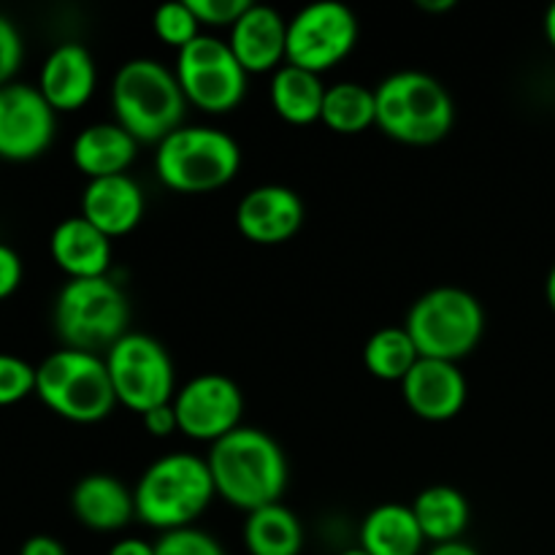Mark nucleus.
Here are the masks:
<instances>
[{"label":"nucleus","instance_id":"nucleus-1","mask_svg":"<svg viewBox=\"0 0 555 555\" xmlns=\"http://www.w3.org/2000/svg\"><path fill=\"white\" fill-rule=\"evenodd\" d=\"M215 491L231 507L255 513L282 499L287 488V459L280 442L260 428L238 426L206 455Z\"/></svg>","mask_w":555,"mask_h":555},{"label":"nucleus","instance_id":"nucleus-2","mask_svg":"<svg viewBox=\"0 0 555 555\" xmlns=\"http://www.w3.org/2000/svg\"><path fill=\"white\" fill-rule=\"evenodd\" d=\"M215 496V480L206 459L193 453H168L152 461L135 482V518L163 534L190 529Z\"/></svg>","mask_w":555,"mask_h":555},{"label":"nucleus","instance_id":"nucleus-3","mask_svg":"<svg viewBox=\"0 0 555 555\" xmlns=\"http://www.w3.org/2000/svg\"><path fill=\"white\" fill-rule=\"evenodd\" d=\"M112 106L117 122L139 144H160L182 128L188 98L168 65L152 57H135L119 65L114 74Z\"/></svg>","mask_w":555,"mask_h":555},{"label":"nucleus","instance_id":"nucleus-4","mask_svg":"<svg viewBox=\"0 0 555 555\" xmlns=\"http://www.w3.org/2000/svg\"><path fill=\"white\" fill-rule=\"evenodd\" d=\"M377 128L410 146H428L453 130L455 106L439 79L423 70H399L379 81Z\"/></svg>","mask_w":555,"mask_h":555},{"label":"nucleus","instance_id":"nucleus-5","mask_svg":"<svg viewBox=\"0 0 555 555\" xmlns=\"http://www.w3.org/2000/svg\"><path fill=\"white\" fill-rule=\"evenodd\" d=\"M36 396L49 412L70 423L106 421L117 406L103 356L60 347L36 366Z\"/></svg>","mask_w":555,"mask_h":555},{"label":"nucleus","instance_id":"nucleus-6","mask_svg":"<svg viewBox=\"0 0 555 555\" xmlns=\"http://www.w3.org/2000/svg\"><path fill=\"white\" fill-rule=\"evenodd\" d=\"M242 168V146L225 130L182 125L157 144L155 173L177 193H211L231 182Z\"/></svg>","mask_w":555,"mask_h":555},{"label":"nucleus","instance_id":"nucleus-7","mask_svg":"<svg viewBox=\"0 0 555 555\" xmlns=\"http://www.w3.org/2000/svg\"><path fill=\"white\" fill-rule=\"evenodd\" d=\"M130 304L108 276L68 280L54 301V331L70 350L106 356L128 331Z\"/></svg>","mask_w":555,"mask_h":555},{"label":"nucleus","instance_id":"nucleus-8","mask_svg":"<svg viewBox=\"0 0 555 555\" xmlns=\"http://www.w3.org/2000/svg\"><path fill=\"white\" fill-rule=\"evenodd\" d=\"M421 358L459 363L469 356L486 331L482 304L464 287H434L410 307L404 323Z\"/></svg>","mask_w":555,"mask_h":555},{"label":"nucleus","instance_id":"nucleus-9","mask_svg":"<svg viewBox=\"0 0 555 555\" xmlns=\"http://www.w3.org/2000/svg\"><path fill=\"white\" fill-rule=\"evenodd\" d=\"M112 377L117 404L128 406L135 415L171 404L177 396V374L166 347L146 334H125L103 356Z\"/></svg>","mask_w":555,"mask_h":555},{"label":"nucleus","instance_id":"nucleus-10","mask_svg":"<svg viewBox=\"0 0 555 555\" xmlns=\"http://www.w3.org/2000/svg\"><path fill=\"white\" fill-rule=\"evenodd\" d=\"M179 87L188 103L206 114H228L247 95V70L233 54L231 43L201 33L177 54Z\"/></svg>","mask_w":555,"mask_h":555},{"label":"nucleus","instance_id":"nucleus-11","mask_svg":"<svg viewBox=\"0 0 555 555\" xmlns=\"http://www.w3.org/2000/svg\"><path fill=\"white\" fill-rule=\"evenodd\" d=\"M358 41V20L352 9L336 0L304 5L287 20L285 63L323 76L336 68Z\"/></svg>","mask_w":555,"mask_h":555},{"label":"nucleus","instance_id":"nucleus-12","mask_svg":"<svg viewBox=\"0 0 555 555\" xmlns=\"http://www.w3.org/2000/svg\"><path fill=\"white\" fill-rule=\"evenodd\" d=\"M179 434L195 442H220L242 426V388L225 374H198L173 396Z\"/></svg>","mask_w":555,"mask_h":555},{"label":"nucleus","instance_id":"nucleus-13","mask_svg":"<svg viewBox=\"0 0 555 555\" xmlns=\"http://www.w3.org/2000/svg\"><path fill=\"white\" fill-rule=\"evenodd\" d=\"M54 133L57 112L38 87L25 81L0 87V160H36L52 146Z\"/></svg>","mask_w":555,"mask_h":555},{"label":"nucleus","instance_id":"nucleus-14","mask_svg":"<svg viewBox=\"0 0 555 555\" xmlns=\"http://www.w3.org/2000/svg\"><path fill=\"white\" fill-rule=\"evenodd\" d=\"M304 201L285 184H260L249 190L236 206V228L247 242L274 247L285 244L301 231Z\"/></svg>","mask_w":555,"mask_h":555},{"label":"nucleus","instance_id":"nucleus-15","mask_svg":"<svg viewBox=\"0 0 555 555\" xmlns=\"http://www.w3.org/2000/svg\"><path fill=\"white\" fill-rule=\"evenodd\" d=\"M466 377L459 363L421 358L401 379V396L417 417L428 423L453 421L466 404Z\"/></svg>","mask_w":555,"mask_h":555},{"label":"nucleus","instance_id":"nucleus-16","mask_svg":"<svg viewBox=\"0 0 555 555\" xmlns=\"http://www.w3.org/2000/svg\"><path fill=\"white\" fill-rule=\"evenodd\" d=\"M38 90L54 112H79L98 87V68L85 43L65 41L47 54L38 74Z\"/></svg>","mask_w":555,"mask_h":555},{"label":"nucleus","instance_id":"nucleus-17","mask_svg":"<svg viewBox=\"0 0 555 555\" xmlns=\"http://www.w3.org/2000/svg\"><path fill=\"white\" fill-rule=\"evenodd\" d=\"M233 54L247 74H274L285 65L287 20L271 5H249L231 27Z\"/></svg>","mask_w":555,"mask_h":555},{"label":"nucleus","instance_id":"nucleus-18","mask_svg":"<svg viewBox=\"0 0 555 555\" xmlns=\"http://www.w3.org/2000/svg\"><path fill=\"white\" fill-rule=\"evenodd\" d=\"M144 190L128 173L90 179L85 193H81V217L92 222L101 233H106L108 238L133 231L144 217Z\"/></svg>","mask_w":555,"mask_h":555},{"label":"nucleus","instance_id":"nucleus-19","mask_svg":"<svg viewBox=\"0 0 555 555\" xmlns=\"http://www.w3.org/2000/svg\"><path fill=\"white\" fill-rule=\"evenodd\" d=\"M49 253L68 280H95L108 276L112 269V238L81 215L57 222L49 238Z\"/></svg>","mask_w":555,"mask_h":555},{"label":"nucleus","instance_id":"nucleus-20","mask_svg":"<svg viewBox=\"0 0 555 555\" xmlns=\"http://www.w3.org/2000/svg\"><path fill=\"white\" fill-rule=\"evenodd\" d=\"M70 509L85 529L108 534V531H122L135 518V499L119 477L95 472L81 477L74 486Z\"/></svg>","mask_w":555,"mask_h":555},{"label":"nucleus","instance_id":"nucleus-21","mask_svg":"<svg viewBox=\"0 0 555 555\" xmlns=\"http://www.w3.org/2000/svg\"><path fill=\"white\" fill-rule=\"evenodd\" d=\"M139 141L119 122L87 125L70 146V160L87 179L119 177L133 166Z\"/></svg>","mask_w":555,"mask_h":555},{"label":"nucleus","instance_id":"nucleus-22","mask_svg":"<svg viewBox=\"0 0 555 555\" xmlns=\"http://www.w3.org/2000/svg\"><path fill=\"white\" fill-rule=\"evenodd\" d=\"M358 545L372 555H421L426 537L406 504H379L361 524Z\"/></svg>","mask_w":555,"mask_h":555},{"label":"nucleus","instance_id":"nucleus-23","mask_svg":"<svg viewBox=\"0 0 555 555\" xmlns=\"http://www.w3.org/2000/svg\"><path fill=\"white\" fill-rule=\"evenodd\" d=\"M325 90L328 87L318 74L285 63L271 74V108L291 125H312L323 114Z\"/></svg>","mask_w":555,"mask_h":555},{"label":"nucleus","instance_id":"nucleus-24","mask_svg":"<svg viewBox=\"0 0 555 555\" xmlns=\"http://www.w3.org/2000/svg\"><path fill=\"white\" fill-rule=\"evenodd\" d=\"M412 513L421 524L426 542H434V545L459 542L472 518L466 496L450 486H431L417 493Z\"/></svg>","mask_w":555,"mask_h":555},{"label":"nucleus","instance_id":"nucleus-25","mask_svg":"<svg viewBox=\"0 0 555 555\" xmlns=\"http://www.w3.org/2000/svg\"><path fill=\"white\" fill-rule=\"evenodd\" d=\"M244 547L249 555H301V520L282 502L255 509L244 520Z\"/></svg>","mask_w":555,"mask_h":555},{"label":"nucleus","instance_id":"nucleus-26","mask_svg":"<svg viewBox=\"0 0 555 555\" xmlns=\"http://www.w3.org/2000/svg\"><path fill=\"white\" fill-rule=\"evenodd\" d=\"M320 122L339 135H358L377 125V98L374 90L358 81H339L325 90Z\"/></svg>","mask_w":555,"mask_h":555},{"label":"nucleus","instance_id":"nucleus-27","mask_svg":"<svg viewBox=\"0 0 555 555\" xmlns=\"http://www.w3.org/2000/svg\"><path fill=\"white\" fill-rule=\"evenodd\" d=\"M417 361H421V352L404 325H385L374 331L363 347V363L369 374L385 383H401Z\"/></svg>","mask_w":555,"mask_h":555},{"label":"nucleus","instance_id":"nucleus-28","mask_svg":"<svg viewBox=\"0 0 555 555\" xmlns=\"http://www.w3.org/2000/svg\"><path fill=\"white\" fill-rule=\"evenodd\" d=\"M152 30L160 38L166 47H173L182 52L190 41L201 36V22L195 20L193 9L188 0H173V3H163L152 16Z\"/></svg>","mask_w":555,"mask_h":555},{"label":"nucleus","instance_id":"nucleus-29","mask_svg":"<svg viewBox=\"0 0 555 555\" xmlns=\"http://www.w3.org/2000/svg\"><path fill=\"white\" fill-rule=\"evenodd\" d=\"M36 393V366L0 352V406H11Z\"/></svg>","mask_w":555,"mask_h":555},{"label":"nucleus","instance_id":"nucleus-30","mask_svg":"<svg viewBox=\"0 0 555 555\" xmlns=\"http://www.w3.org/2000/svg\"><path fill=\"white\" fill-rule=\"evenodd\" d=\"M155 555H225V551L215 537L190 526V529L163 534L155 542Z\"/></svg>","mask_w":555,"mask_h":555},{"label":"nucleus","instance_id":"nucleus-31","mask_svg":"<svg viewBox=\"0 0 555 555\" xmlns=\"http://www.w3.org/2000/svg\"><path fill=\"white\" fill-rule=\"evenodd\" d=\"M195 20L206 27H233L249 9V0H188Z\"/></svg>","mask_w":555,"mask_h":555},{"label":"nucleus","instance_id":"nucleus-32","mask_svg":"<svg viewBox=\"0 0 555 555\" xmlns=\"http://www.w3.org/2000/svg\"><path fill=\"white\" fill-rule=\"evenodd\" d=\"M22 57H25V43H22V33L16 30L14 22L9 16L0 14V87L11 85L20 70Z\"/></svg>","mask_w":555,"mask_h":555},{"label":"nucleus","instance_id":"nucleus-33","mask_svg":"<svg viewBox=\"0 0 555 555\" xmlns=\"http://www.w3.org/2000/svg\"><path fill=\"white\" fill-rule=\"evenodd\" d=\"M22 258L16 255V249H11L9 244H0V301H5L9 296H14L16 287L22 285Z\"/></svg>","mask_w":555,"mask_h":555},{"label":"nucleus","instance_id":"nucleus-34","mask_svg":"<svg viewBox=\"0 0 555 555\" xmlns=\"http://www.w3.org/2000/svg\"><path fill=\"white\" fill-rule=\"evenodd\" d=\"M141 423H144L146 434L152 437L163 439V437H171L173 431H179L177 426V412H173V404H163L150 410L146 415H141Z\"/></svg>","mask_w":555,"mask_h":555},{"label":"nucleus","instance_id":"nucleus-35","mask_svg":"<svg viewBox=\"0 0 555 555\" xmlns=\"http://www.w3.org/2000/svg\"><path fill=\"white\" fill-rule=\"evenodd\" d=\"M20 555H68V551H65V545L57 540V537L36 534V537H27V540L22 542Z\"/></svg>","mask_w":555,"mask_h":555},{"label":"nucleus","instance_id":"nucleus-36","mask_svg":"<svg viewBox=\"0 0 555 555\" xmlns=\"http://www.w3.org/2000/svg\"><path fill=\"white\" fill-rule=\"evenodd\" d=\"M108 555H155V545L146 540H139V537H128V540H119L108 551Z\"/></svg>","mask_w":555,"mask_h":555},{"label":"nucleus","instance_id":"nucleus-37","mask_svg":"<svg viewBox=\"0 0 555 555\" xmlns=\"http://www.w3.org/2000/svg\"><path fill=\"white\" fill-rule=\"evenodd\" d=\"M428 555H480L472 545L466 542H444V545H434L431 553Z\"/></svg>","mask_w":555,"mask_h":555},{"label":"nucleus","instance_id":"nucleus-38","mask_svg":"<svg viewBox=\"0 0 555 555\" xmlns=\"http://www.w3.org/2000/svg\"><path fill=\"white\" fill-rule=\"evenodd\" d=\"M545 36H547V41H551V47L555 49V3L547 9V14H545Z\"/></svg>","mask_w":555,"mask_h":555},{"label":"nucleus","instance_id":"nucleus-39","mask_svg":"<svg viewBox=\"0 0 555 555\" xmlns=\"http://www.w3.org/2000/svg\"><path fill=\"white\" fill-rule=\"evenodd\" d=\"M545 293H547V304H551V309L555 312V263L551 269V274H547V285H545Z\"/></svg>","mask_w":555,"mask_h":555},{"label":"nucleus","instance_id":"nucleus-40","mask_svg":"<svg viewBox=\"0 0 555 555\" xmlns=\"http://www.w3.org/2000/svg\"><path fill=\"white\" fill-rule=\"evenodd\" d=\"M455 5V0H439V3H426V0H421V9H426V11H448V9H453Z\"/></svg>","mask_w":555,"mask_h":555},{"label":"nucleus","instance_id":"nucleus-41","mask_svg":"<svg viewBox=\"0 0 555 555\" xmlns=\"http://www.w3.org/2000/svg\"><path fill=\"white\" fill-rule=\"evenodd\" d=\"M339 555H372V553H366L361 545H358V547H347V551L339 553Z\"/></svg>","mask_w":555,"mask_h":555}]
</instances>
